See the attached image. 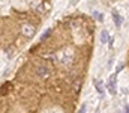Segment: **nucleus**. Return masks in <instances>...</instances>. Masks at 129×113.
<instances>
[{"label": "nucleus", "instance_id": "f257e3e1", "mask_svg": "<svg viewBox=\"0 0 129 113\" xmlns=\"http://www.w3.org/2000/svg\"><path fill=\"white\" fill-rule=\"evenodd\" d=\"M21 32H23V35L26 38H33L36 29H35V26H33L32 23H24L23 27H21Z\"/></svg>", "mask_w": 129, "mask_h": 113}, {"label": "nucleus", "instance_id": "f03ea898", "mask_svg": "<svg viewBox=\"0 0 129 113\" xmlns=\"http://www.w3.org/2000/svg\"><path fill=\"white\" fill-rule=\"evenodd\" d=\"M35 74L38 75L39 78L45 80V78H48V77H50V70H48L47 66H44V65H39V66H36Z\"/></svg>", "mask_w": 129, "mask_h": 113}, {"label": "nucleus", "instance_id": "7ed1b4c3", "mask_svg": "<svg viewBox=\"0 0 129 113\" xmlns=\"http://www.w3.org/2000/svg\"><path fill=\"white\" fill-rule=\"evenodd\" d=\"M107 87H108V91H110V94H111V95H114V94H116V75H113V77L108 80Z\"/></svg>", "mask_w": 129, "mask_h": 113}, {"label": "nucleus", "instance_id": "20e7f679", "mask_svg": "<svg viewBox=\"0 0 129 113\" xmlns=\"http://www.w3.org/2000/svg\"><path fill=\"white\" fill-rule=\"evenodd\" d=\"M113 18H114L116 27H120V26H122V21H123V18L119 15V12H117V11H113Z\"/></svg>", "mask_w": 129, "mask_h": 113}, {"label": "nucleus", "instance_id": "39448f33", "mask_svg": "<svg viewBox=\"0 0 129 113\" xmlns=\"http://www.w3.org/2000/svg\"><path fill=\"white\" fill-rule=\"evenodd\" d=\"M11 89V83H5V86H3V89L0 87V97H5L6 94H8V91Z\"/></svg>", "mask_w": 129, "mask_h": 113}, {"label": "nucleus", "instance_id": "423d86ee", "mask_svg": "<svg viewBox=\"0 0 129 113\" xmlns=\"http://www.w3.org/2000/svg\"><path fill=\"white\" fill-rule=\"evenodd\" d=\"M107 41H108V32L102 30V33H101V42H107Z\"/></svg>", "mask_w": 129, "mask_h": 113}, {"label": "nucleus", "instance_id": "0eeeda50", "mask_svg": "<svg viewBox=\"0 0 129 113\" xmlns=\"http://www.w3.org/2000/svg\"><path fill=\"white\" fill-rule=\"evenodd\" d=\"M50 35H51V29H47V30L42 33V36H41V41H45V39L50 36Z\"/></svg>", "mask_w": 129, "mask_h": 113}, {"label": "nucleus", "instance_id": "6e6552de", "mask_svg": "<svg viewBox=\"0 0 129 113\" xmlns=\"http://www.w3.org/2000/svg\"><path fill=\"white\" fill-rule=\"evenodd\" d=\"M96 89L99 94H102L104 92V89H102V81H96Z\"/></svg>", "mask_w": 129, "mask_h": 113}, {"label": "nucleus", "instance_id": "1a4fd4ad", "mask_svg": "<svg viewBox=\"0 0 129 113\" xmlns=\"http://www.w3.org/2000/svg\"><path fill=\"white\" fill-rule=\"evenodd\" d=\"M80 89H81V81H80V80H78V81H77V83H75V92H77V94H78V92H80Z\"/></svg>", "mask_w": 129, "mask_h": 113}, {"label": "nucleus", "instance_id": "9d476101", "mask_svg": "<svg viewBox=\"0 0 129 113\" xmlns=\"http://www.w3.org/2000/svg\"><path fill=\"white\" fill-rule=\"evenodd\" d=\"M122 70H123V65H119V66H117V70H116V74H117V73H120Z\"/></svg>", "mask_w": 129, "mask_h": 113}, {"label": "nucleus", "instance_id": "9b49d317", "mask_svg": "<svg viewBox=\"0 0 129 113\" xmlns=\"http://www.w3.org/2000/svg\"><path fill=\"white\" fill-rule=\"evenodd\" d=\"M84 112H86V106H84V107H83V109L80 110V113H84Z\"/></svg>", "mask_w": 129, "mask_h": 113}, {"label": "nucleus", "instance_id": "f8f14e48", "mask_svg": "<svg viewBox=\"0 0 129 113\" xmlns=\"http://www.w3.org/2000/svg\"><path fill=\"white\" fill-rule=\"evenodd\" d=\"M125 113H129V109H125Z\"/></svg>", "mask_w": 129, "mask_h": 113}]
</instances>
